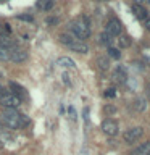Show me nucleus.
<instances>
[{"instance_id": "nucleus-1", "label": "nucleus", "mask_w": 150, "mask_h": 155, "mask_svg": "<svg viewBox=\"0 0 150 155\" xmlns=\"http://www.w3.org/2000/svg\"><path fill=\"white\" fill-rule=\"evenodd\" d=\"M2 120H3V123L7 124L8 128H11V129H19V128H23V126L28 124V118H26V116L21 115V113H18V111L13 110V108H7V110H5Z\"/></svg>"}, {"instance_id": "nucleus-2", "label": "nucleus", "mask_w": 150, "mask_h": 155, "mask_svg": "<svg viewBox=\"0 0 150 155\" xmlns=\"http://www.w3.org/2000/svg\"><path fill=\"white\" fill-rule=\"evenodd\" d=\"M71 29L73 32L76 34V37L82 41V39H87L90 36V28H89V21H87L86 16H79L71 21Z\"/></svg>"}, {"instance_id": "nucleus-3", "label": "nucleus", "mask_w": 150, "mask_h": 155, "mask_svg": "<svg viewBox=\"0 0 150 155\" xmlns=\"http://www.w3.org/2000/svg\"><path fill=\"white\" fill-rule=\"evenodd\" d=\"M0 102H2V105L3 107H7V108H13V110H16L19 104H21V99H19L18 95H15V94H5L2 99H0Z\"/></svg>"}, {"instance_id": "nucleus-4", "label": "nucleus", "mask_w": 150, "mask_h": 155, "mask_svg": "<svg viewBox=\"0 0 150 155\" xmlns=\"http://www.w3.org/2000/svg\"><path fill=\"white\" fill-rule=\"evenodd\" d=\"M8 60H11L15 63H23L28 60V52L24 48H16L13 47L11 50L8 52Z\"/></svg>"}, {"instance_id": "nucleus-5", "label": "nucleus", "mask_w": 150, "mask_h": 155, "mask_svg": "<svg viewBox=\"0 0 150 155\" xmlns=\"http://www.w3.org/2000/svg\"><path fill=\"white\" fill-rule=\"evenodd\" d=\"M142 134H144V128L142 126H135V128H131V129H128L124 133V140L129 142V144H132L137 139L142 137Z\"/></svg>"}, {"instance_id": "nucleus-6", "label": "nucleus", "mask_w": 150, "mask_h": 155, "mask_svg": "<svg viewBox=\"0 0 150 155\" xmlns=\"http://www.w3.org/2000/svg\"><path fill=\"white\" fill-rule=\"evenodd\" d=\"M121 29H123V26H121L119 19L111 18L110 21L106 23V29H105V32H106V34H110V36L113 37V36H119Z\"/></svg>"}, {"instance_id": "nucleus-7", "label": "nucleus", "mask_w": 150, "mask_h": 155, "mask_svg": "<svg viewBox=\"0 0 150 155\" xmlns=\"http://www.w3.org/2000/svg\"><path fill=\"white\" fill-rule=\"evenodd\" d=\"M102 131L106 134V136H116L118 134V123L113 120H105L103 123H102Z\"/></svg>"}, {"instance_id": "nucleus-8", "label": "nucleus", "mask_w": 150, "mask_h": 155, "mask_svg": "<svg viewBox=\"0 0 150 155\" xmlns=\"http://www.w3.org/2000/svg\"><path fill=\"white\" fill-rule=\"evenodd\" d=\"M113 81L118 82V84H124V82L128 81V73H126L124 66H118L113 71Z\"/></svg>"}, {"instance_id": "nucleus-9", "label": "nucleus", "mask_w": 150, "mask_h": 155, "mask_svg": "<svg viewBox=\"0 0 150 155\" xmlns=\"http://www.w3.org/2000/svg\"><path fill=\"white\" fill-rule=\"evenodd\" d=\"M68 47H70L73 52H77V53H87V52H89V47H87V44L82 42V41H79V39H76L74 42H71Z\"/></svg>"}, {"instance_id": "nucleus-10", "label": "nucleus", "mask_w": 150, "mask_h": 155, "mask_svg": "<svg viewBox=\"0 0 150 155\" xmlns=\"http://www.w3.org/2000/svg\"><path fill=\"white\" fill-rule=\"evenodd\" d=\"M131 10H132V13H134L135 18H139V19H147V10H145L142 5L134 3L132 7H131Z\"/></svg>"}, {"instance_id": "nucleus-11", "label": "nucleus", "mask_w": 150, "mask_h": 155, "mask_svg": "<svg viewBox=\"0 0 150 155\" xmlns=\"http://www.w3.org/2000/svg\"><path fill=\"white\" fill-rule=\"evenodd\" d=\"M131 155H150V140L144 142L142 145H139L135 150H132Z\"/></svg>"}, {"instance_id": "nucleus-12", "label": "nucleus", "mask_w": 150, "mask_h": 155, "mask_svg": "<svg viewBox=\"0 0 150 155\" xmlns=\"http://www.w3.org/2000/svg\"><path fill=\"white\" fill-rule=\"evenodd\" d=\"M53 0H37V8L39 10H44V12H50L53 8Z\"/></svg>"}, {"instance_id": "nucleus-13", "label": "nucleus", "mask_w": 150, "mask_h": 155, "mask_svg": "<svg viewBox=\"0 0 150 155\" xmlns=\"http://www.w3.org/2000/svg\"><path fill=\"white\" fill-rule=\"evenodd\" d=\"M10 87H11V89L15 91V95H18L19 99H21L23 95H26V89H24V87H21L19 84H16L15 81H11V82H10Z\"/></svg>"}, {"instance_id": "nucleus-14", "label": "nucleus", "mask_w": 150, "mask_h": 155, "mask_svg": "<svg viewBox=\"0 0 150 155\" xmlns=\"http://www.w3.org/2000/svg\"><path fill=\"white\" fill-rule=\"evenodd\" d=\"M97 66H99L102 71H106L110 68V60L106 57H97Z\"/></svg>"}, {"instance_id": "nucleus-15", "label": "nucleus", "mask_w": 150, "mask_h": 155, "mask_svg": "<svg viewBox=\"0 0 150 155\" xmlns=\"http://www.w3.org/2000/svg\"><path fill=\"white\" fill-rule=\"evenodd\" d=\"M58 39H60V42L63 44V45H66V47L70 45L71 42H74V41H76V39L73 37L71 34H66V32H63V34H60V36H58Z\"/></svg>"}, {"instance_id": "nucleus-16", "label": "nucleus", "mask_w": 150, "mask_h": 155, "mask_svg": "<svg viewBox=\"0 0 150 155\" xmlns=\"http://www.w3.org/2000/svg\"><path fill=\"white\" fill-rule=\"evenodd\" d=\"M58 65L68 66V68H74V61H73L71 58H68V57H61V58H58Z\"/></svg>"}, {"instance_id": "nucleus-17", "label": "nucleus", "mask_w": 150, "mask_h": 155, "mask_svg": "<svg viewBox=\"0 0 150 155\" xmlns=\"http://www.w3.org/2000/svg\"><path fill=\"white\" fill-rule=\"evenodd\" d=\"M134 108L137 110V111H144L145 108H147V104H145V99H142V97H140V99H137L134 102Z\"/></svg>"}, {"instance_id": "nucleus-18", "label": "nucleus", "mask_w": 150, "mask_h": 155, "mask_svg": "<svg viewBox=\"0 0 150 155\" xmlns=\"http://www.w3.org/2000/svg\"><path fill=\"white\" fill-rule=\"evenodd\" d=\"M99 39H100V44H103V45H110V44H111V36H110V34H106L105 31L99 36Z\"/></svg>"}, {"instance_id": "nucleus-19", "label": "nucleus", "mask_w": 150, "mask_h": 155, "mask_svg": "<svg viewBox=\"0 0 150 155\" xmlns=\"http://www.w3.org/2000/svg\"><path fill=\"white\" fill-rule=\"evenodd\" d=\"M118 42H119V47L126 48V47H129V45H131V37H129V36H119Z\"/></svg>"}, {"instance_id": "nucleus-20", "label": "nucleus", "mask_w": 150, "mask_h": 155, "mask_svg": "<svg viewBox=\"0 0 150 155\" xmlns=\"http://www.w3.org/2000/svg\"><path fill=\"white\" fill-rule=\"evenodd\" d=\"M10 31H11V29H10V24L0 21V36H8Z\"/></svg>"}, {"instance_id": "nucleus-21", "label": "nucleus", "mask_w": 150, "mask_h": 155, "mask_svg": "<svg viewBox=\"0 0 150 155\" xmlns=\"http://www.w3.org/2000/svg\"><path fill=\"white\" fill-rule=\"evenodd\" d=\"M108 55H110L111 58H116V60H118V58L121 57V52L118 50V48H113V47H110V48H108Z\"/></svg>"}, {"instance_id": "nucleus-22", "label": "nucleus", "mask_w": 150, "mask_h": 155, "mask_svg": "<svg viewBox=\"0 0 150 155\" xmlns=\"http://www.w3.org/2000/svg\"><path fill=\"white\" fill-rule=\"evenodd\" d=\"M103 113L105 115H115L116 113V107L115 105H105L103 107Z\"/></svg>"}, {"instance_id": "nucleus-23", "label": "nucleus", "mask_w": 150, "mask_h": 155, "mask_svg": "<svg viewBox=\"0 0 150 155\" xmlns=\"http://www.w3.org/2000/svg\"><path fill=\"white\" fill-rule=\"evenodd\" d=\"M18 19H21V21H28V23H31V21H32V15H24V13H21V15H18Z\"/></svg>"}, {"instance_id": "nucleus-24", "label": "nucleus", "mask_w": 150, "mask_h": 155, "mask_svg": "<svg viewBox=\"0 0 150 155\" xmlns=\"http://www.w3.org/2000/svg\"><path fill=\"white\" fill-rule=\"evenodd\" d=\"M0 60H8V50L0 47Z\"/></svg>"}, {"instance_id": "nucleus-25", "label": "nucleus", "mask_w": 150, "mask_h": 155, "mask_svg": "<svg viewBox=\"0 0 150 155\" xmlns=\"http://www.w3.org/2000/svg\"><path fill=\"white\" fill-rule=\"evenodd\" d=\"M115 95H116V92H115L113 87H110V89H106V91H105V97H110V99H113Z\"/></svg>"}, {"instance_id": "nucleus-26", "label": "nucleus", "mask_w": 150, "mask_h": 155, "mask_svg": "<svg viewBox=\"0 0 150 155\" xmlns=\"http://www.w3.org/2000/svg\"><path fill=\"white\" fill-rule=\"evenodd\" d=\"M68 111H70V118L74 121V120H76V110L73 108V107H70V108H68Z\"/></svg>"}, {"instance_id": "nucleus-27", "label": "nucleus", "mask_w": 150, "mask_h": 155, "mask_svg": "<svg viewBox=\"0 0 150 155\" xmlns=\"http://www.w3.org/2000/svg\"><path fill=\"white\" fill-rule=\"evenodd\" d=\"M145 29H147V31H150V18L145 19Z\"/></svg>"}, {"instance_id": "nucleus-28", "label": "nucleus", "mask_w": 150, "mask_h": 155, "mask_svg": "<svg viewBox=\"0 0 150 155\" xmlns=\"http://www.w3.org/2000/svg\"><path fill=\"white\" fill-rule=\"evenodd\" d=\"M145 92H147V97L150 99V84H147V86H145Z\"/></svg>"}, {"instance_id": "nucleus-29", "label": "nucleus", "mask_w": 150, "mask_h": 155, "mask_svg": "<svg viewBox=\"0 0 150 155\" xmlns=\"http://www.w3.org/2000/svg\"><path fill=\"white\" fill-rule=\"evenodd\" d=\"M134 2H135V3H137V5H140V3H142V2H144V0H134Z\"/></svg>"}, {"instance_id": "nucleus-30", "label": "nucleus", "mask_w": 150, "mask_h": 155, "mask_svg": "<svg viewBox=\"0 0 150 155\" xmlns=\"http://www.w3.org/2000/svg\"><path fill=\"white\" fill-rule=\"evenodd\" d=\"M99 2H108V0H99Z\"/></svg>"}, {"instance_id": "nucleus-31", "label": "nucleus", "mask_w": 150, "mask_h": 155, "mask_svg": "<svg viewBox=\"0 0 150 155\" xmlns=\"http://www.w3.org/2000/svg\"><path fill=\"white\" fill-rule=\"evenodd\" d=\"M0 2H7V0H0Z\"/></svg>"}, {"instance_id": "nucleus-32", "label": "nucleus", "mask_w": 150, "mask_h": 155, "mask_svg": "<svg viewBox=\"0 0 150 155\" xmlns=\"http://www.w3.org/2000/svg\"><path fill=\"white\" fill-rule=\"evenodd\" d=\"M148 3H150V0H148Z\"/></svg>"}]
</instances>
